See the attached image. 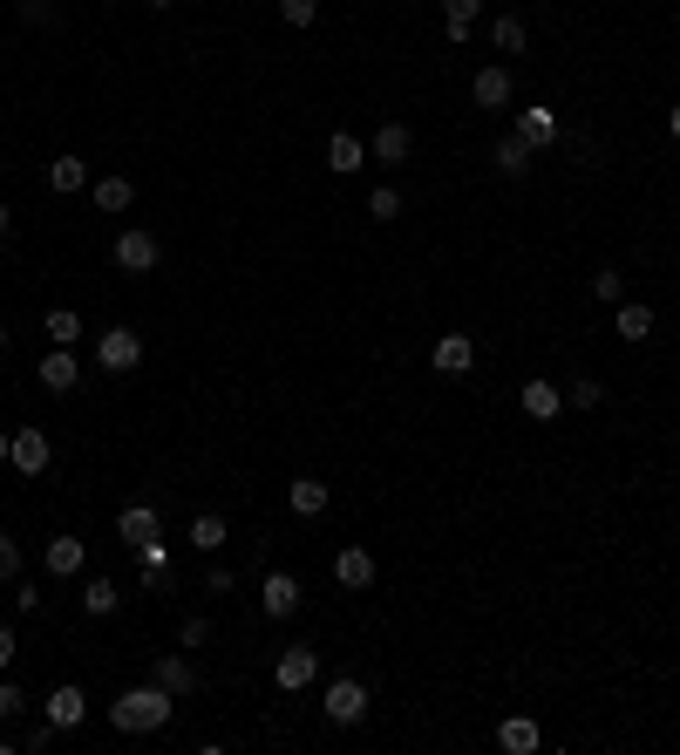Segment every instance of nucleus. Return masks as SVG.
<instances>
[{"instance_id": "obj_1", "label": "nucleus", "mask_w": 680, "mask_h": 755, "mask_svg": "<svg viewBox=\"0 0 680 755\" xmlns=\"http://www.w3.org/2000/svg\"><path fill=\"white\" fill-rule=\"evenodd\" d=\"M170 715H178V694L143 681V688H123L110 701V728L116 735H157V728H170Z\"/></svg>"}, {"instance_id": "obj_2", "label": "nucleus", "mask_w": 680, "mask_h": 755, "mask_svg": "<svg viewBox=\"0 0 680 755\" xmlns=\"http://www.w3.org/2000/svg\"><path fill=\"white\" fill-rule=\"evenodd\" d=\"M95 361H103L110 374H130V368H143V334H137V327H110V334L95 341Z\"/></svg>"}, {"instance_id": "obj_3", "label": "nucleus", "mask_w": 680, "mask_h": 755, "mask_svg": "<svg viewBox=\"0 0 680 755\" xmlns=\"http://www.w3.org/2000/svg\"><path fill=\"white\" fill-rule=\"evenodd\" d=\"M110 259H116V272H157V259H164V245L150 239V232H116V245H110Z\"/></svg>"}, {"instance_id": "obj_4", "label": "nucleus", "mask_w": 680, "mask_h": 755, "mask_svg": "<svg viewBox=\"0 0 680 755\" xmlns=\"http://www.w3.org/2000/svg\"><path fill=\"white\" fill-rule=\"evenodd\" d=\"M320 708H326V721H334V728H355V721H368V688L361 681H326Z\"/></svg>"}, {"instance_id": "obj_5", "label": "nucleus", "mask_w": 680, "mask_h": 755, "mask_svg": "<svg viewBox=\"0 0 680 755\" xmlns=\"http://www.w3.org/2000/svg\"><path fill=\"white\" fill-rule=\"evenodd\" d=\"M313 674H320V653H313V647H286L280 661H272V688H280V694H299V688H313Z\"/></svg>"}, {"instance_id": "obj_6", "label": "nucleus", "mask_w": 680, "mask_h": 755, "mask_svg": "<svg viewBox=\"0 0 680 755\" xmlns=\"http://www.w3.org/2000/svg\"><path fill=\"white\" fill-rule=\"evenodd\" d=\"M511 95H517V82H511V68H503V62L470 75V103L476 110H511Z\"/></svg>"}, {"instance_id": "obj_7", "label": "nucleus", "mask_w": 680, "mask_h": 755, "mask_svg": "<svg viewBox=\"0 0 680 755\" xmlns=\"http://www.w3.org/2000/svg\"><path fill=\"white\" fill-rule=\"evenodd\" d=\"M259 613H266V619H293V613H299V578H293V572H266Z\"/></svg>"}, {"instance_id": "obj_8", "label": "nucleus", "mask_w": 680, "mask_h": 755, "mask_svg": "<svg viewBox=\"0 0 680 755\" xmlns=\"http://www.w3.org/2000/svg\"><path fill=\"white\" fill-rule=\"evenodd\" d=\"M116 538L143 551V545L164 538V524H157V511H150V503H123V511H116Z\"/></svg>"}, {"instance_id": "obj_9", "label": "nucleus", "mask_w": 680, "mask_h": 755, "mask_svg": "<svg viewBox=\"0 0 680 755\" xmlns=\"http://www.w3.org/2000/svg\"><path fill=\"white\" fill-rule=\"evenodd\" d=\"M429 361H436V374H470V368H476V341L449 327V334L429 347Z\"/></svg>"}, {"instance_id": "obj_10", "label": "nucleus", "mask_w": 680, "mask_h": 755, "mask_svg": "<svg viewBox=\"0 0 680 755\" xmlns=\"http://www.w3.org/2000/svg\"><path fill=\"white\" fill-rule=\"evenodd\" d=\"M21 476H48V463H55V449H48L41 430H14V457H8Z\"/></svg>"}, {"instance_id": "obj_11", "label": "nucleus", "mask_w": 680, "mask_h": 755, "mask_svg": "<svg viewBox=\"0 0 680 755\" xmlns=\"http://www.w3.org/2000/svg\"><path fill=\"white\" fill-rule=\"evenodd\" d=\"M334 586H347V592H368L374 586V559L361 545H341L334 551Z\"/></svg>"}, {"instance_id": "obj_12", "label": "nucleus", "mask_w": 680, "mask_h": 755, "mask_svg": "<svg viewBox=\"0 0 680 755\" xmlns=\"http://www.w3.org/2000/svg\"><path fill=\"white\" fill-rule=\"evenodd\" d=\"M41 715H48V721H55V728H82V715H89V694H82V688H75V681H62L55 694H48V701H41Z\"/></svg>"}, {"instance_id": "obj_13", "label": "nucleus", "mask_w": 680, "mask_h": 755, "mask_svg": "<svg viewBox=\"0 0 680 755\" xmlns=\"http://www.w3.org/2000/svg\"><path fill=\"white\" fill-rule=\"evenodd\" d=\"M517 401H524V415H531V422H559L565 388H559V382H524V388H517Z\"/></svg>"}, {"instance_id": "obj_14", "label": "nucleus", "mask_w": 680, "mask_h": 755, "mask_svg": "<svg viewBox=\"0 0 680 755\" xmlns=\"http://www.w3.org/2000/svg\"><path fill=\"white\" fill-rule=\"evenodd\" d=\"M41 565H48V572H55V578H75V572H82V565H89V545L62 532V538H48V551H41Z\"/></svg>"}, {"instance_id": "obj_15", "label": "nucleus", "mask_w": 680, "mask_h": 755, "mask_svg": "<svg viewBox=\"0 0 680 755\" xmlns=\"http://www.w3.org/2000/svg\"><path fill=\"white\" fill-rule=\"evenodd\" d=\"M361 164H368V143L361 137H347V130L326 137V170H334V178H355Z\"/></svg>"}, {"instance_id": "obj_16", "label": "nucleus", "mask_w": 680, "mask_h": 755, "mask_svg": "<svg viewBox=\"0 0 680 755\" xmlns=\"http://www.w3.org/2000/svg\"><path fill=\"white\" fill-rule=\"evenodd\" d=\"M511 130L531 143V150H551V143H559V110H517Z\"/></svg>"}, {"instance_id": "obj_17", "label": "nucleus", "mask_w": 680, "mask_h": 755, "mask_svg": "<svg viewBox=\"0 0 680 755\" xmlns=\"http://www.w3.org/2000/svg\"><path fill=\"white\" fill-rule=\"evenodd\" d=\"M75 382H82V368H75V347H55V355L41 361V388H48V395H68Z\"/></svg>"}, {"instance_id": "obj_18", "label": "nucleus", "mask_w": 680, "mask_h": 755, "mask_svg": "<svg viewBox=\"0 0 680 755\" xmlns=\"http://www.w3.org/2000/svg\"><path fill=\"white\" fill-rule=\"evenodd\" d=\"M497 742L511 748V755H538L544 735H538V721H531V715H503V721H497Z\"/></svg>"}, {"instance_id": "obj_19", "label": "nucleus", "mask_w": 680, "mask_h": 755, "mask_svg": "<svg viewBox=\"0 0 680 755\" xmlns=\"http://www.w3.org/2000/svg\"><path fill=\"white\" fill-rule=\"evenodd\" d=\"M368 150H374V164H401V157L415 150V137H409V123H382Z\"/></svg>"}, {"instance_id": "obj_20", "label": "nucleus", "mask_w": 680, "mask_h": 755, "mask_svg": "<svg viewBox=\"0 0 680 755\" xmlns=\"http://www.w3.org/2000/svg\"><path fill=\"white\" fill-rule=\"evenodd\" d=\"M613 334L640 347V341L653 334V307H640V299H619V313H613Z\"/></svg>"}, {"instance_id": "obj_21", "label": "nucleus", "mask_w": 680, "mask_h": 755, "mask_svg": "<svg viewBox=\"0 0 680 755\" xmlns=\"http://www.w3.org/2000/svg\"><path fill=\"white\" fill-rule=\"evenodd\" d=\"M286 503H293V517H320L326 511V484H320V476H293Z\"/></svg>"}, {"instance_id": "obj_22", "label": "nucleus", "mask_w": 680, "mask_h": 755, "mask_svg": "<svg viewBox=\"0 0 680 755\" xmlns=\"http://www.w3.org/2000/svg\"><path fill=\"white\" fill-rule=\"evenodd\" d=\"M150 681H157V688H170V694H191V688H197V674H191V661H184V653H164V661L150 667Z\"/></svg>"}, {"instance_id": "obj_23", "label": "nucleus", "mask_w": 680, "mask_h": 755, "mask_svg": "<svg viewBox=\"0 0 680 755\" xmlns=\"http://www.w3.org/2000/svg\"><path fill=\"white\" fill-rule=\"evenodd\" d=\"M490 41H497V55H524V48H531V28H524V14H497Z\"/></svg>"}, {"instance_id": "obj_24", "label": "nucleus", "mask_w": 680, "mask_h": 755, "mask_svg": "<svg viewBox=\"0 0 680 755\" xmlns=\"http://www.w3.org/2000/svg\"><path fill=\"white\" fill-rule=\"evenodd\" d=\"M224 538H232V524H224L218 511H197L191 517V551H224Z\"/></svg>"}, {"instance_id": "obj_25", "label": "nucleus", "mask_w": 680, "mask_h": 755, "mask_svg": "<svg viewBox=\"0 0 680 755\" xmlns=\"http://www.w3.org/2000/svg\"><path fill=\"white\" fill-rule=\"evenodd\" d=\"M89 197H95V212H130V205H137V184H130V178H95Z\"/></svg>"}, {"instance_id": "obj_26", "label": "nucleus", "mask_w": 680, "mask_h": 755, "mask_svg": "<svg viewBox=\"0 0 680 755\" xmlns=\"http://www.w3.org/2000/svg\"><path fill=\"white\" fill-rule=\"evenodd\" d=\"M116 606H123L116 578H89V586H82V613H89V619H110Z\"/></svg>"}, {"instance_id": "obj_27", "label": "nucleus", "mask_w": 680, "mask_h": 755, "mask_svg": "<svg viewBox=\"0 0 680 755\" xmlns=\"http://www.w3.org/2000/svg\"><path fill=\"white\" fill-rule=\"evenodd\" d=\"M82 184H89V164L82 157H55V164H48V191L68 197V191H82Z\"/></svg>"}, {"instance_id": "obj_28", "label": "nucleus", "mask_w": 680, "mask_h": 755, "mask_svg": "<svg viewBox=\"0 0 680 755\" xmlns=\"http://www.w3.org/2000/svg\"><path fill=\"white\" fill-rule=\"evenodd\" d=\"M497 170H503V178H524V170H531V143H524L517 130L497 143Z\"/></svg>"}, {"instance_id": "obj_29", "label": "nucleus", "mask_w": 680, "mask_h": 755, "mask_svg": "<svg viewBox=\"0 0 680 755\" xmlns=\"http://www.w3.org/2000/svg\"><path fill=\"white\" fill-rule=\"evenodd\" d=\"M41 327H48V341H55V347H75V341H82V313H75V307H55Z\"/></svg>"}, {"instance_id": "obj_30", "label": "nucleus", "mask_w": 680, "mask_h": 755, "mask_svg": "<svg viewBox=\"0 0 680 755\" xmlns=\"http://www.w3.org/2000/svg\"><path fill=\"white\" fill-rule=\"evenodd\" d=\"M484 0H442V21H449V41H470V21Z\"/></svg>"}, {"instance_id": "obj_31", "label": "nucleus", "mask_w": 680, "mask_h": 755, "mask_svg": "<svg viewBox=\"0 0 680 755\" xmlns=\"http://www.w3.org/2000/svg\"><path fill=\"white\" fill-rule=\"evenodd\" d=\"M368 218H382V225H395V218H401V191H395V184H382V191H368Z\"/></svg>"}, {"instance_id": "obj_32", "label": "nucleus", "mask_w": 680, "mask_h": 755, "mask_svg": "<svg viewBox=\"0 0 680 755\" xmlns=\"http://www.w3.org/2000/svg\"><path fill=\"white\" fill-rule=\"evenodd\" d=\"M565 401L572 409H599V401H606V388L592 382V374H572V388H565Z\"/></svg>"}, {"instance_id": "obj_33", "label": "nucleus", "mask_w": 680, "mask_h": 755, "mask_svg": "<svg viewBox=\"0 0 680 755\" xmlns=\"http://www.w3.org/2000/svg\"><path fill=\"white\" fill-rule=\"evenodd\" d=\"M592 293L606 299V307H619V299H626V272H613V266H606V272H592Z\"/></svg>"}, {"instance_id": "obj_34", "label": "nucleus", "mask_w": 680, "mask_h": 755, "mask_svg": "<svg viewBox=\"0 0 680 755\" xmlns=\"http://www.w3.org/2000/svg\"><path fill=\"white\" fill-rule=\"evenodd\" d=\"M28 715V694H21V681H0V721H21Z\"/></svg>"}, {"instance_id": "obj_35", "label": "nucleus", "mask_w": 680, "mask_h": 755, "mask_svg": "<svg viewBox=\"0 0 680 755\" xmlns=\"http://www.w3.org/2000/svg\"><path fill=\"white\" fill-rule=\"evenodd\" d=\"M205 640H211V619H205V613H191V619L178 626V647H205Z\"/></svg>"}, {"instance_id": "obj_36", "label": "nucleus", "mask_w": 680, "mask_h": 755, "mask_svg": "<svg viewBox=\"0 0 680 755\" xmlns=\"http://www.w3.org/2000/svg\"><path fill=\"white\" fill-rule=\"evenodd\" d=\"M280 14H286V28H307V21L320 14V0H280Z\"/></svg>"}, {"instance_id": "obj_37", "label": "nucleus", "mask_w": 680, "mask_h": 755, "mask_svg": "<svg viewBox=\"0 0 680 755\" xmlns=\"http://www.w3.org/2000/svg\"><path fill=\"white\" fill-rule=\"evenodd\" d=\"M0 578H21V545L0 532Z\"/></svg>"}, {"instance_id": "obj_38", "label": "nucleus", "mask_w": 680, "mask_h": 755, "mask_svg": "<svg viewBox=\"0 0 680 755\" xmlns=\"http://www.w3.org/2000/svg\"><path fill=\"white\" fill-rule=\"evenodd\" d=\"M55 735H62V728H55V721H41V728H28V735H21V742H28V748L41 755V748H48V742H55Z\"/></svg>"}, {"instance_id": "obj_39", "label": "nucleus", "mask_w": 680, "mask_h": 755, "mask_svg": "<svg viewBox=\"0 0 680 755\" xmlns=\"http://www.w3.org/2000/svg\"><path fill=\"white\" fill-rule=\"evenodd\" d=\"M14 653H21V647H14V626L0 619V667H14Z\"/></svg>"}, {"instance_id": "obj_40", "label": "nucleus", "mask_w": 680, "mask_h": 755, "mask_svg": "<svg viewBox=\"0 0 680 755\" xmlns=\"http://www.w3.org/2000/svg\"><path fill=\"white\" fill-rule=\"evenodd\" d=\"M21 21H35V28H41V21H48V0H21Z\"/></svg>"}, {"instance_id": "obj_41", "label": "nucleus", "mask_w": 680, "mask_h": 755, "mask_svg": "<svg viewBox=\"0 0 680 755\" xmlns=\"http://www.w3.org/2000/svg\"><path fill=\"white\" fill-rule=\"evenodd\" d=\"M667 130H673V150H680V103L667 110Z\"/></svg>"}, {"instance_id": "obj_42", "label": "nucleus", "mask_w": 680, "mask_h": 755, "mask_svg": "<svg viewBox=\"0 0 680 755\" xmlns=\"http://www.w3.org/2000/svg\"><path fill=\"white\" fill-rule=\"evenodd\" d=\"M8 225H14V218H8V197H0V239H8Z\"/></svg>"}, {"instance_id": "obj_43", "label": "nucleus", "mask_w": 680, "mask_h": 755, "mask_svg": "<svg viewBox=\"0 0 680 755\" xmlns=\"http://www.w3.org/2000/svg\"><path fill=\"white\" fill-rule=\"evenodd\" d=\"M14 457V436H0V463H8Z\"/></svg>"}, {"instance_id": "obj_44", "label": "nucleus", "mask_w": 680, "mask_h": 755, "mask_svg": "<svg viewBox=\"0 0 680 755\" xmlns=\"http://www.w3.org/2000/svg\"><path fill=\"white\" fill-rule=\"evenodd\" d=\"M143 8H170V0H143Z\"/></svg>"}, {"instance_id": "obj_45", "label": "nucleus", "mask_w": 680, "mask_h": 755, "mask_svg": "<svg viewBox=\"0 0 680 755\" xmlns=\"http://www.w3.org/2000/svg\"><path fill=\"white\" fill-rule=\"evenodd\" d=\"M0 347H8V320H0Z\"/></svg>"}]
</instances>
